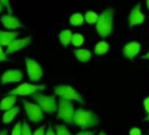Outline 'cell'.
<instances>
[{"mask_svg": "<svg viewBox=\"0 0 149 135\" xmlns=\"http://www.w3.org/2000/svg\"><path fill=\"white\" fill-rule=\"evenodd\" d=\"M144 107L147 114H149V97L144 100Z\"/></svg>", "mask_w": 149, "mask_h": 135, "instance_id": "cell-30", "label": "cell"}, {"mask_svg": "<svg viewBox=\"0 0 149 135\" xmlns=\"http://www.w3.org/2000/svg\"><path fill=\"white\" fill-rule=\"evenodd\" d=\"M100 120L97 115L91 111H86L83 108H79L74 112V124L84 130L98 125Z\"/></svg>", "mask_w": 149, "mask_h": 135, "instance_id": "cell-1", "label": "cell"}, {"mask_svg": "<svg viewBox=\"0 0 149 135\" xmlns=\"http://www.w3.org/2000/svg\"><path fill=\"white\" fill-rule=\"evenodd\" d=\"M144 20H145V16L141 13L140 5L138 4L136 6H134L132 9L131 13H130V15L128 17L129 27H133L134 26L140 25V24H142L144 22Z\"/></svg>", "mask_w": 149, "mask_h": 135, "instance_id": "cell-10", "label": "cell"}, {"mask_svg": "<svg viewBox=\"0 0 149 135\" xmlns=\"http://www.w3.org/2000/svg\"><path fill=\"white\" fill-rule=\"evenodd\" d=\"M19 111H20V108L18 107V106L13 107V108L6 111V112L3 115V118H2L3 123L4 124H9V123H11L15 118V117L19 113Z\"/></svg>", "mask_w": 149, "mask_h": 135, "instance_id": "cell-16", "label": "cell"}, {"mask_svg": "<svg viewBox=\"0 0 149 135\" xmlns=\"http://www.w3.org/2000/svg\"><path fill=\"white\" fill-rule=\"evenodd\" d=\"M114 11L111 8L105 9L98 17L97 22V31L102 37H108L112 31Z\"/></svg>", "mask_w": 149, "mask_h": 135, "instance_id": "cell-2", "label": "cell"}, {"mask_svg": "<svg viewBox=\"0 0 149 135\" xmlns=\"http://www.w3.org/2000/svg\"><path fill=\"white\" fill-rule=\"evenodd\" d=\"M142 58H143V59H147V60H149V52H148L147 54H146L145 55H143Z\"/></svg>", "mask_w": 149, "mask_h": 135, "instance_id": "cell-34", "label": "cell"}, {"mask_svg": "<svg viewBox=\"0 0 149 135\" xmlns=\"http://www.w3.org/2000/svg\"><path fill=\"white\" fill-rule=\"evenodd\" d=\"M72 36H73V34H72L71 31L68 29H65L59 33V40L64 47H67L71 42Z\"/></svg>", "mask_w": 149, "mask_h": 135, "instance_id": "cell-18", "label": "cell"}, {"mask_svg": "<svg viewBox=\"0 0 149 135\" xmlns=\"http://www.w3.org/2000/svg\"><path fill=\"white\" fill-rule=\"evenodd\" d=\"M3 10H4V6L1 4V2H0V13H2Z\"/></svg>", "mask_w": 149, "mask_h": 135, "instance_id": "cell-35", "label": "cell"}, {"mask_svg": "<svg viewBox=\"0 0 149 135\" xmlns=\"http://www.w3.org/2000/svg\"><path fill=\"white\" fill-rule=\"evenodd\" d=\"M74 105L69 100H66L64 98L60 97L58 103V114L57 118L62 120L64 123L68 125L74 124Z\"/></svg>", "mask_w": 149, "mask_h": 135, "instance_id": "cell-3", "label": "cell"}, {"mask_svg": "<svg viewBox=\"0 0 149 135\" xmlns=\"http://www.w3.org/2000/svg\"><path fill=\"white\" fill-rule=\"evenodd\" d=\"M21 134H22V124L20 121H19L15 125V126L12 132V135H21Z\"/></svg>", "mask_w": 149, "mask_h": 135, "instance_id": "cell-24", "label": "cell"}, {"mask_svg": "<svg viewBox=\"0 0 149 135\" xmlns=\"http://www.w3.org/2000/svg\"><path fill=\"white\" fill-rule=\"evenodd\" d=\"M2 24L4 25L5 27L10 30H14L18 28H23L26 29V27L15 17L12 16V14H7V15H3L0 19Z\"/></svg>", "mask_w": 149, "mask_h": 135, "instance_id": "cell-12", "label": "cell"}, {"mask_svg": "<svg viewBox=\"0 0 149 135\" xmlns=\"http://www.w3.org/2000/svg\"><path fill=\"white\" fill-rule=\"evenodd\" d=\"M45 135H56L55 132H54V129L52 128V126L50 125H49V126H48V128H47Z\"/></svg>", "mask_w": 149, "mask_h": 135, "instance_id": "cell-32", "label": "cell"}, {"mask_svg": "<svg viewBox=\"0 0 149 135\" xmlns=\"http://www.w3.org/2000/svg\"><path fill=\"white\" fill-rule=\"evenodd\" d=\"M129 135H141V130L138 127H133L130 130Z\"/></svg>", "mask_w": 149, "mask_h": 135, "instance_id": "cell-29", "label": "cell"}, {"mask_svg": "<svg viewBox=\"0 0 149 135\" xmlns=\"http://www.w3.org/2000/svg\"><path fill=\"white\" fill-rule=\"evenodd\" d=\"M0 2H1V4L4 6V7L7 10L9 14L13 13V9H12L11 4H10V0H0Z\"/></svg>", "mask_w": 149, "mask_h": 135, "instance_id": "cell-26", "label": "cell"}, {"mask_svg": "<svg viewBox=\"0 0 149 135\" xmlns=\"http://www.w3.org/2000/svg\"><path fill=\"white\" fill-rule=\"evenodd\" d=\"M144 121H149V114H148V115L144 118Z\"/></svg>", "mask_w": 149, "mask_h": 135, "instance_id": "cell-36", "label": "cell"}, {"mask_svg": "<svg viewBox=\"0 0 149 135\" xmlns=\"http://www.w3.org/2000/svg\"><path fill=\"white\" fill-rule=\"evenodd\" d=\"M98 135H107V134H106L105 132H101Z\"/></svg>", "mask_w": 149, "mask_h": 135, "instance_id": "cell-37", "label": "cell"}, {"mask_svg": "<svg viewBox=\"0 0 149 135\" xmlns=\"http://www.w3.org/2000/svg\"><path fill=\"white\" fill-rule=\"evenodd\" d=\"M72 44L74 47H80L81 45H83V43L84 42V38L82 34L80 33H74L72 36V40H71Z\"/></svg>", "mask_w": 149, "mask_h": 135, "instance_id": "cell-22", "label": "cell"}, {"mask_svg": "<svg viewBox=\"0 0 149 135\" xmlns=\"http://www.w3.org/2000/svg\"><path fill=\"white\" fill-rule=\"evenodd\" d=\"M17 97L18 96H15V95H10L3 98L2 101L0 102V111H7L13 108L17 102Z\"/></svg>", "mask_w": 149, "mask_h": 135, "instance_id": "cell-15", "label": "cell"}, {"mask_svg": "<svg viewBox=\"0 0 149 135\" xmlns=\"http://www.w3.org/2000/svg\"><path fill=\"white\" fill-rule=\"evenodd\" d=\"M110 49V47L108 45V43L106 41H99L96 47H95V54L97 55H102L104 54L106 52H108V50Z\"/></svg>", "mask_w": 149, "mask_h": 135, "instance_id": "cell-19", "label": "cell"}, {"mask_svg": "<svg viewBox=\"0 0 149 135\" xmlns=\"http://www.w3.org/2000/svg\"><path fill=\"white\" fill-rule=\"evenodd\" d=\"M46 88L45 85H37V84H22L16 87L15 89L10 90L8 92L9 95H15V96H28L33 95L38 91L44 90Z\"/></svg>", "mask_w": 149, "mask_h": 135, "instance_id": "cell-6", "label": "cell"}, {"mask_svg": "<svg viewBox=\"0 0 149 135\" xmlns=\"http://www.w3.org/2000/svg\"><path fill=\"white\" fill-rule=\"evenodd\" d=\"M33 99L36 102L37 104L40 105L42 111L47 113H54L57 110L55 95L46 96V95L36 92L33 94Z\"/></svg>", "mask_w": 149, "mask_h": 135, "instance_id": "cell-4", "label": "cell"}, {"mask_svg": "<svg viewBox=\"0 0 149 135\" xmlns=\"http://www.w3.org/2000/svg\"><path fill=\"white\" fill-rule=\"evenodd\" d=\"M23 75L20 70H11L6 71L1 77V84L5 85L11 83H19L22 80Z\"/></svg>", "mask_w": 149, "mask_h": 135, "instance_id": "cell-11", "label": "cell"}, {"mask_svg": "<svg viewBox=\"0 0 149 135\" xmlns=\"http://www.w3.org/2000/svg\"><path fill=\"white\" fill-rule=\"evenodd\" d=\"M56 135H72L68 129L63 125H55Z\"/></svg>", "mask_w": 149, "mask_h": 135, "instance_id": "cell-23", "label": "cell"}, {"mask_svg": "<svg viewBox=\"0 0 149 135\" xmlns=\"http://www.w3.org/2000/svg\"><path fill=\"white\" fill-rule=\"evenodd\" d=\"M146 6H147V7L149 8V0H146Z\"/></svg>", "mask_w": 149, "mask_h": 135, "instance_id": "cell-38", "label": "cell"}, {"mask_svg": "<svg viewBox=\"0 0 149 135\" xmlns=\"http://www.w3.org/2000/svg\"><path fill=\"white\" fill-rule=\"evenodd\" d=\"M24 107L26 112L27 118L31 122L39 123L43 120V111L37 104H33L28 101H24Z\"/></svg>", "mask_w": 149, "mask_h": 135, "instance_id": "cell-8", "label": "cell"}, {"mask_svg": "<svg viewBox=\"0 0 149 135\" xmlns=\"http://www.w3.org/2000/svg\"><path fill=\"white\" fill-rule=\"evenodd\" d=\"M26 65L28 77L33 82H38L43 77V70L40 63L31 58H26Z\"/></svg>", "mask_w": 149, "mask_h": 135, "instance_id": "cell-7", "label": "cell"}, {"mask_svg": "<svg viewBox=\"0 0 149 135\" xmlns=\"http://www.w3.org/2000/svg\"><path fill=\"white\" fill-rule=\"evenodd\" d=\"M84 21V17L81 13H74L71 16L69 22L72 26H82Z\"/></svg>", "mask_w": 149, "mask_h": 135, "instance_id": "cell-20", "label": "cell"}, {"mask_svg": "<svg viewBox=\"0 0 149 135\" xmlns=\"http://www.w3.org/2000/svg\"><path fill=\"white\" fill-rule=\"evenodd\" d=\"M86 22L88 24H95L97 22V19H98V16L96 13L94 12H87L86 14H85V17H84Z\"/></svg>", "mask_w": 149, "mask_h": 135, "instance_id": "cell-21", "label": "cell"}, {"mask_svg": "<svg viewBox=\"0 0 149 135\" xmlns=\"http://www.w3.org/2000/svg\"><path fill=\"white\" fill-rule=\"evenodd\" d=\"M19 32H6L0 30V45L2 47L8 46L13 40L17 39Z\"/></svg>", "mask_w": 149, "mask_h": 135, "instance_id": "cell-14", "label": "cell"}, {"mask_svg": "<svg viewBox=\"0 0 149 135\" xmlns=\"http://www.w3.org/2000/svg\"><path fill=\"white\" fill-rule=\"evenodd\" d=\"M31 40H32V39L30 36L23 38V39H15L7 46L6 54H13L15 52H18V51L25 48L31 43Z\"/></svg>", "mask_w": 149, "mask_h": 135, "instance_id": "cell-9", "label": "cell"}, {"mask_svg": "<svg viewBox=\"0 0 149 135\" xmlns=\"http://www.w3.org/2000/svg\"><path fill=\"white\" fill-rule=\"evenodd\" d=\"M21 135H33L32 133V131H31L29 125L26 121L22 125V134Z\"/></svg>", "mask_w": 149, "mask_h": 135, "instance_id": "cell-25", "label": "cell"}, {"mask_svg": "<svg viewBox=\"0 0 149 135\" xmlns=\"http://www.w3.org/2000/svg\"><path fill=\"white\" fill-rule=\"evenodd\" d=\"M0 135H8V132L6 130H1L0 131Z\"/></svg>", "mask_w": 149, "mask_h": 135, "instance_id": "cell-33", "label": "cell"}, {"mask_svg": "<svg viewBox=\"0 0 149 135\" xmlns=\"http://www.w3.org/2000/svg\"><path fill=\"white\" fill-rule=\"evenodd\" d=\"M45 130H46V125H42L39 127L37 130H35L33 135H45Z\"/></svg>", "mask_w": 149, "mask_h": 135, "instance_id": "cell-28", "label": "cell"}, {"mask_svg": "<svg viewBox=\"0 0 149 135\" xmlns=\"http://www.w3.org/2000/svg\"><path fill=\"white\" fill-rule=\"evenodd\" d=\"M140 47H141L139 43L136 41H132L125 46V47L123 48V54L126 58L132 60L139 53Z\"/></svg>", "mask_w": 149, "mask_h": 135, "instance_id": "cell-13", "label": "cell"}, {"mask_svg": "<svg viewBox=\"0 0 149 135\" xmlns=\"http://www.w3.org/2000/svg\"><path fill=\"white\" fill-rule=\"evenodd\" d=\"M76 135H95V132H91V131H82L77 133Z\"/></svg>", "mask_w": 149, "mask_h": 135, "instance_id": "cell-31", "label": "cell"}, {"mask_svg": "<svg viewBox=\"0 0 149 135\" xmlns=\"http://www.w3.org/2000/svg\"><path fill=\"white\" fill-rule=\"evenodd\" d=\"M9 61L7 57L6 52H5L2 48V46L0 45V61Z\"/></svg>", "mask_w": 149, "mask_h": 135, "instance_id": "cell-27", "label": "cell"}, {"mask_svg": "<svg viewBox=\"0 0 149 135\" xmlns=\"http://www.w3.org/2000/svg\"><path fill=\"white\" fill-rule=\"evenodd\" d=\"M54 95H57L60 97L64 98L66 100H69V101L74 100V101H77L83 104H85L84 98L78 93V91H77L71 86H68V85L56 86L54 88Z\"/></svg>", "mask_w": 149, "mask_h": 135, "instance_id": "cell-5", "label": "cell"}, {"mask_svg": "<svg viewBox=\"0 0 149 135\" xmlns=\"http://www.w3.org/2000/svg\"><path fill=\"white\" fill-rule=\"evenodd\" d=\"M74 53L78 61L82 63H87L91 58V53L87 49H77L74 50Z\"/></svg>", "mask_w": 149, "mask_h": 135, "instance_id": "cell-17", "label": "cell"}]
</instances>
